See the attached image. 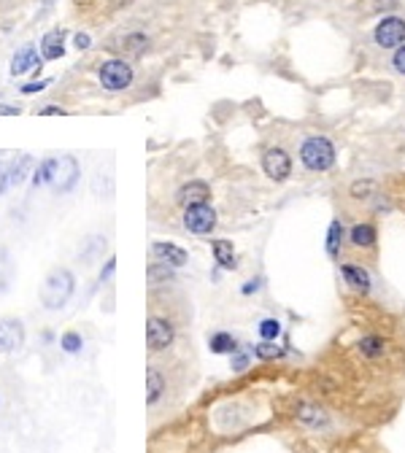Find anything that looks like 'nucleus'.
<instances>
[{
  "mask_svg": "<svg viewBox=\"0 0 405 453\" xmlns=\"http://www.w3.org/2000/svg\"><path fill=\"white\" fill-rule=\"evenodd\" d=\"M341 270V278L344 283L356 294H370L373 289V275H370V270L365 265H359V262H341L338 265Z\"/></svg>",
  "mask_w": 405,
  "mask_h": 453,
  "instance_id": "obj_10",
  "label": "nucleus"
},
{
  "mask_svg": "<svg viewBox=\"0 0 405 453\" xmlns=\"http://www.w3.org/2000/svg\"><path fill=\"white\" fill-rule=\"evenodd\" d=\"M146 49H149L146 33H127V36L122 38V51L130 54V57H138V54H144Z\"/></svg>",
  "mask_w": 405,
  "mask_h": 453,
  "instance_id": "obj_22",
  "label": "nucleus"
},
{
  "mask_svg": "<svg viewBox=\"0 0 405 453\" xmlns=\"http://www.w3.org/2000/svg\"><path fill=\"white\" fill-rule=\"evenodd\" d=\"M25 345V324L19 319H0V354H16Z\"/></svg>",
  "mask_w": 405,
  "mask_h": 453,
  "instance_id": "obj_11",
  "label": "nucleus"
},
{
  "mask_svg": "<svg viewBox=\"0 0 405 453\" xmlns=\"http://www.w3.org/2000/svg\"><path fill=\"white\" fill-rule=\"evenodd\" d=\"M184 230L192 235H211L216 230V210L211 208V203L184 208Z\"/></svg>",
  "mask_w": 405,
  "mask_h": 453,
  "instance_id": "obj_8",
  "label": "nucleus"
},
{
  "mask_svg": "<svg viewBox=\"0 0 405 453\" xmlns=\"http://www.w3.org/2000/svg\"><path fill=\"white\" fill-rule=\"evenodd\" d=\"M249 362H251V356L246 354V351H235V354H230V367L235 370V372H244L246 367H249Z\"/></svg>",
  "mask_w": 405,
  "mask_h": 453,
  "instance_id": "obj_32",
  "label": "nucleus"
},
{
  "mask_svg": "<svg viewBox=\"0 0 405 453\" xmlns=\"http://www.w3.org/2000/svg\"><path fill=\"white\" fill-rule=\"evenodd\" d=\"M41 54L46 60H60L65 54V30H51L41 41Z\"/></svg>",
  "mask_w": 405,
  "mask_h": 453,
  "instance_id": "obj_20",
  "label": "nucleus"
},
{
  "mask_svg": "<svg viewBox=\"0 0 405 453\" xmlns=\"http://www.w3.org/2000/svg\"><path fill=\"white\" fill-rule=\"evenodd\" d=\"M11 278H14L11 254H9L6 248H0V294L9 292V286H11Z\"/></svg>",
  "mask_w": 405,
  "mask_h": 453,
  "instance_id": "obj_25",
  "label": "nucleus"
},
{
  "mask_svg": "<svg viewBox=\"0 0 405 453\" xmlns=\"http://www.w3.org/2000/svg\"><path fill=\"white\" fill-rule=\"evenodd\" d=\"M346 245L351 251H359V254H376V248H379V227H376V221H354L346 230Z\"/></svg>",
  "mask_w": 405,
  "mask_h": 453,
  "instance_id": "obj_6",
  "label": "nucleus"
},
{
  "mask_svg": "<svg viewBox=\"0 0 405 453\" xmlns=\"http://www.w3.org/2000/svg\"><path fill=\"white\" fill-rule=\"evenodd\" d=\"M46 84H49V81H33V84L22 86V92H25V95H36V92H41V89H44Z\"/></svg>",
  "mask_w": 405,
  "mask_h": 453,
  "instance_id": "obj_39",
  "label": "nucleus"
},
{
  "mask_svg": "<svg viewBox=\"0 0 405 453\" xmlns=\"http://www.w3.org/2000/svg\"><path fill=\"white\" fill-rule=\"evenodd\" d=\"M370 41L373 46L381 51H394L397 46L405 44V16L403 14H384L379 16V22L370 30Z\"/></svg>",
  "mask_w": 405,
  "mask_h": 453,
  "instance_id": "obj_3",
  "label": "nucleus"
},
{
  "mask_svg": "<svg viewBox=\"0 0 405 453\" xmlns=\"http://www.w3.org/2000/svg\"><path fill=\"white\" fill-rule=\"evenodd\" d=\"M344 248H346V224L341 219H332L330 227H327V235H324V254L332 262H341Z\"/></svg>",
  "mask_w": 405,
  "mask_h": 453,
  "instance_id": "obj_13",
  "label": "nucleus"
},
{
  "mask_svg": "<svg viewBox=\"0 0 405 453\" xmlns=\"http://www.w3.org/2000/svg\"><path fill=\"white\" fill-rule=\"evenodd\" d=\"M251 354L257 356V359H262V362H273V359H281L284 348L276 345V340H259V343L251 348Z\"/></svg>",
  "mask_w": 405,
  "mask_h": 453,
  "instance_id": "obj_24",
  "label": "nucleus"
},
{
  "mask_svg": "<svg viewBox=\"0 0 405 453\" xmlns=\"http://www.w3.org/2000/svg\"><path fill=\"white\" fill-rule=\"evenodd\" d=\"M300 421H306V424H311V427H324L327 424V413L324 410H319V407H303L300 410Z\"/></svg>",
  "mask_w": 405,
  "mask_h": 453,
  "instance_id": "obj_29",
  "label": "nucleus"
},
{
  "mask_svg": "<svg viewBox=\"0 0 405 453\" xmlns=\"http://www.w3.org/2000/svg\"><path fill=\"white\" fill-rule=\"evenodd\" d=\"M400 9V0H368V11L373 14H392Z\"/></svg>",
  "mask_w": 405,
  "mask_h": 453,
  "instance_id": "obj_30",
  "label": "nucleus"
},
{
  "mask_svg": "<svg viewBox=\"0 0 405 453\" xmlns=\"http://www.w3.org/2000/svg\"><path fill=\"white\" fill-rule=\"evenodd\" d=\"M41 71V60H38V51L33 46H25L19 54H14L11 60V76H22L30 73V71Z\"/></svg>",
  "mask_w": 405,
  "mask_h": 453,
  "instance_id": "obj_19",
  "label": "nucleus"
},
{
  "mask_svg": "<svg viewBox=\"0 0 405 453\" xmlns=\"http://www.w3.org/2000/svg\"><path fill=\"white\" fill-rule=\"evenodd\" d=\"M114 270H116V259L111 257L109 262H106V268L100 270V283H103V281H109L111 275H114Z\"/></svg>",
  "mask_w": 405,
  "mask_h": 453,
  "instance_id": "obj_35",
  "label": "nucleus"
},
{
  "mask_svg": "<svg viewBox=\"0 0 405 453\" xmlns=\"http://www.w3.org/2000/svg\"><path fill=\"white\" fill-rule=\"evenodd\" d=\"M165 389H168V383H165L160 370L149 367L146 370V404L149 407H154V404L160 402L162 397H165Z\"/></svg>",
  "mask_w": 405,
  "mask_h": 453,
  "instance_id": "obj_17",
  "label": "nucleus"
},
{
  "mask_svg": "<svg viewBox=\"0 0 405 453\" xmlns=\"http://www.w3.org/2000/svg\"><path fill=\"white\" fill-rule=\"evenodd\" d=\"M79 162L76 157H57V160H51V178L49 184H54L57 192H71L76 184H79Z\"/></svg>",
  "mask_w": 405,
  "mask_h": 453,
  "instance_id": "obj_9",
  "label": "nucleus"
},
{
  "mask_svg": "<svg viewBox=\"0 0 405 453\" xmlns=\"http://www.w3.org/2000/svg\"><path fill=\"white\" fill-rule=\"evenodd\" d=\"M92 192L98 197H103V173L98 170V175H95V181H92ZM106 192H109V197L114 195V181H111V175H106Z\"/></svg>",
  "mask_w": 405,
  "mask_h": 453,
  "instance_id": "obj_33",
  "label": "nucleus"
},
{
  "mask_svg": "<svg viewBox=\"0 0 405 453\" xmlns=\"http://www.w3.org/2000/svg\"><path fill=\"white\" fill-rule=\"evenodd\" d=\"M33 168V160L30 157H19V160H14L11 165H9V186H19L22 181L27 178V170Z\"/></svg>",
  "mask_w": 405,
  "mask_h": 453,
  "instance_id": "obj_23",
  "label": "nucleus"
},
{
  "mask_svg": "<svg viewBox=\"0 0 405 453\" xmlns=\"http://www.w3.org/2000/svg\"><path fill=\"white\" fill-rule=\"evenodd\" d=\"M0 113H19V108H11V106H0Z\"/></svg>",
  "mask_w": 405,
  "mask_h": 453,
  "instance_id": "obj_40",
  "label": "nucleus"
},
{
  "mask_svg": "<svg viewBox=\"0 0 405 453\" xmlns=\"http://www.w3.org/2000/svg\"><path fill=\"white\" fill-rule=\"evenodd\" d=\"M146 278H149V283L171 281V278H173V268H171V265H162V262H154V265H149Z\"/></svg>",
  "mask_w": 405,
  "mask_h": 453,
  "instance_id": "obj_27",
  "label": "nucleus"
},
{
  "mask_svg": "<svg viewBox=\"0 0 405 453\" xmlns=\"http://www.w3.org/2000/svg\"><path fill=\"white\" fill-rule=\"evenodd\" d=\"M98 78H100V84H103V89H109V92H124L127 86L133 84L135 71L127 60H106L100 65Z\"/></svg>",
  "mask_w": 405,
  "mask_h": 453,
  "instance_id": "obj_5",
  "label": "nucleus"
},
{
  "mask_svg": "<svg viewBox=\"0 0 405 453\" xmlns=\"http://www.w3.org/2000/svg\"><path fill=\"white\" fill-rule=\"evenodd\" d=\"M386 340L381 337V335H365V337H359V343H356V354L362 356V359H368V362H379L386 356Z\"/></svg>",
  "mask_w": 405,
  "mask_h": 453,
  "instance_id": "obj_15",
  "label": "nucleus"
},
{
  "mask_svg": "<svg viewBox=\"0 0 405 453\" xmlns=\"http://www.w3.org/2000/svg\"><path fill=\"white\" fill-rule=\"evenodd\" d=\"M259 340H279L281 337V321L279 319H262L257 324Z\"/></svg>",
  "mask_w": 405,
  "mask_h": 453,
  "instance_id": "obj_26",
  "label": "nucleus"
},
{
  "mask_svg": "<svg viewBox=\"0 0 405 453\" xmlns=\"http://www.w3.org/2000/svg\"><path fill=\"white\" fill-rule=\"evenodd\" d=\"M389 68H392L400 78H405V44L392 51V57H389Z\"/></svg>",
  "mask_w": 405,
  "mask_h": 453,
  "instance_id": "obj_31",
  "label": "nucleus"
},
{
  "mask_svg": "<svg viewBox=\"0 0 405 453\" xmlns=\"http://www.w3.org/2000/svg\"><path fill=\"white\" fill-rule=\"evenodd\" d=\"M60 345L65 354H81V348H84V337L79 335V332H65L60 337Z\"/></svg>",
  "mask_w": 405,
  "mask_h": 453,
  "instance_id": "obj_28",
  "label": "nucleus"
},
{
  "mask_svg": "<svg viewBox=\"0 0 405 453\" xmlns=\"http://www.w3.org/2000/svg\"><path fill=\"white\" fill-rule=\"evenodd\" d=\"M9 189V165L6 162H0V195Z\"/></svg>",
  "mask_w": 405,
  "mask_h": 453,
  "instance_id": "obj_36",
  "label": "nucleus"
},
{
  "mask_svg": "<svg viewBox=\"0 0 405 453\" xmlns=\"http://www.w3.org/2000/svg\"><path fill=\"white\" fill-rule=\"evenodd\" d=\"M74 44H76V49H89V44H92V41H89V36H86V33H76V38H74Z\"/></svg>",
  "mask_w": 405,
  "mask_h": 453,
  "instance_id": "obj_38",
  "label": "nucleus"
},
{
  "mask_svg": "<svg viewBox=\"0 0 405 453\" xmlns=\"http://www.w3.org/2000/svg\"><path fill=\"white\" fill-rule=\"evenodd\" d=\"M176 340V327L162 316H149L146 319V348L151 354L168 351Z\"/></svg>",
  "mask_w": 405,
  "mask_h": 453,
  "instance_id": "obj_7",
  "label": "nucleus"
},
{
  "mask_svg": "<svg viewBox=\"0 0 405 453\" xmlns=\"http://www.w3.org/2000/svg\"><path fill=\"white\" fill-rule=\"evenodd\" d=\"M151 257L157 259V262H162V265H171L173 270H179L186 265L189 254H186L181 245L168 243V240H154L151 243Z\"/></svg>",
  "mask_w": 405,
  "mask_h": 453,
  "instance_id": "obj_12",
  "label": "nucleus"
},
{
  "mask_svg": "<svg viewBox=\"0 0 405 453\" xmlns=\"http://www.w3.org/2000/svg\"><path fill=\"white\" fill-rule=\"evenodd\" d=\"M211 251H214V259H216V265H219L221 270L238 268V257H235V248L230 240H224V238L211 240Z\"/></svg>",
  "mask_w": 405,
  "mask_h": 453,
  "instance_id": "obj_16",
  "label": "nucleus"
},
{
  "mask_svg": "<svg viewBox=\"0 0 405 453\" xmlns=\"http://www.w3.org/2000/svg\"><path fill=\"white\" fill-rule=\"evenodd\" d=\"M349 197L356 203H373L379 197V181L376 178H356L349 186Z\"/></svg>",
  "mask_w": 405,
  "mask_h": 453,
  "instance_id": "obj_18",
  "label": "nucleus"
},
{
  "mask_svg": "<svg viewBox=\"0 0 405 453\" xmlns=\"http://www.w3.org/2000/svg\"><path fill=\"white\" fill-rule=\"evenodd\" d=\"M38 113H41V116H65L68 111L60 108V106H46V108H41Z\"/></svg>",
  "mask_w": 405,
  "mask_h": 453,
  "instance_id": "obj_37",
  "label": "nucleus"
},
{
  "mask_svg": "<svg viewBox=\"0 0 405 453\" xmlns=\"http://www.w3.org/2000/svg\"><path fill=\"white\" fill-rule=\"evenodd\" d=\"M76 292V278L71 270L65 268H54L46 275L44 281V289H41V302L46 310H60V307L68 305V300L74 297Z\"/></svg>",
  "mask_w": 405,
  "mask_h": 453,
  "instance_id": "obj_2",
  "label": "nucleus"
},
{
  "mask_svg": "<svg viewBox=\"0 0 405 453\" xmlns=\"http://www.w3.org/2000/svg\"><path fill=\"white\" fill-rule=\"evenodd\" d=\"M176 200H179V205H200V203H209L211 200V186L206 181H186L179 192H176Z\"/></svg>",
  "mask_w": 405,
  "mask_h": 453,
  "instance_id": "obj_14",
  "label": "nucleus"
},
{
  "mask_svg": "<svg viewBox=\"0 0 405 453\" xmlns=\"http://www.w3.org/2000/svg\"><path fill=\"white\" fill-rule=\"evenodd\" d=\"M262 289V278H249V281L241 286V294L244 297H251V294H257Z\"/></svg>",
  "mask_w": 405,
  "mask_h": 453,
  "instance_id": "obj_34",
  "label": "nucleus"
},
{
  "mask_svg": "<svg viewBox=\"0 0 405 453\" xmlns=\"http://www.w3.org/2000/svg\"><path fill=\"white\" fill-rule=\"evenodd\" d=\"M211 354H235L238 351V340H235L230 332H214L209 337Z\"/></svg>",
  "mask_w": 405,
  "mask_h": 453,
  "instance_id": "obj_21",
  "label": "nucleus"
},
{
  "mask_svg": "<svg viewBox=\"0 0 405 453\" xmlns=\"http://www.w3.org/2000/svg\"><path fill=\"white\" fill-rule=\"evenodd\" d=\"M262 173L268 175L273 184H284L292 178V170H295V160L292 154L284 146H268L262 151Z\"/></svg>",
  "mask_w": 405,
  "mask_h": 453,
  "instance_id": "obj_4",
  "label": "nucleus"
},
{
  "mask_svg": "<svg viewBox=\"0 0 405 453\" xmlns=\"http://www.w3.org/2000/svg\"><path fill=\"white\" fill-rule=\"evenodd\" d=\"M297 162L311 175H324L338 162V146H335V141H332L330 135L308 133L303 135V141L297 146Z\"/></svg>",
  "mask_w": 405,
  "mask_h": 453,
  "instance_id": "obj_1",
  "label": "nucleus"
}]
</instances>
